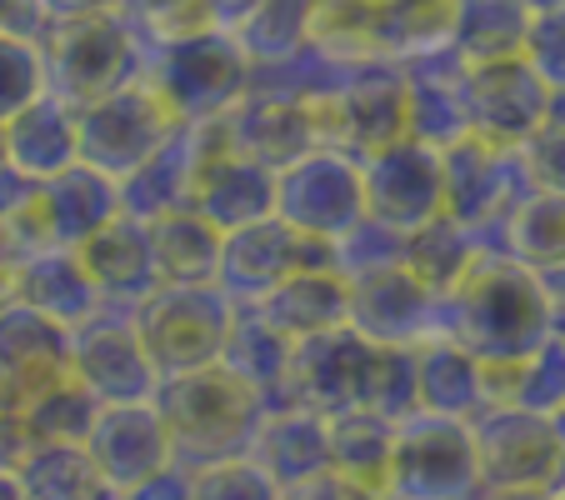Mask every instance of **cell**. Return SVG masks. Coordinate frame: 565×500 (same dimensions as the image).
Instances as JSON below:
<instances>
[{
  "instance_id": "obj_5",
  "label": "cell",
  "mask_w": 565,
  "mask_h": 500,
  "mask_svg": "<svg viewBox=\"0 0 565 500\" xmlns=\"http://www.w3.org/2000/svg\"><path fill=\"white\" fill-rule=\"evenodd\" d=\"M235 310L241 306L221 286H156L130 310V326H136L156 375L166 381V375H185L221 361Z\"/></svg>"
},
{
  "instance_id": "obj_15",
  "label": "cell",
  "mask_w": 565,
  "mask_h": 500,
  "mask_svg": "<svg viewBox=\"0 0 565 500\" xmlns=\"http://www.w3.org/2000/svg\"><path fill=\"white\" fill-rule=\"evenodd\" d=\"M361 201L365 221L385 225L395 235H411L416 225L436 221L446 205V181H440V150L420 140H395L361 160Z\"/></svg>"
},
{
  "instance_id": "obj_33",
  "label": "cell",
  "mask_w": 565,
  "mask_h": 500,
  "mask_svg": "<svg viewBox=\"0 0 565 500\" xmlns=\"http://www.w3.org/2000/svg\"><path fill=\"white\" fill-rule=\"evenodd\" d=\"M395 426L371 411L326 415V466L385 496V470H391Z\"/></svg>"
},
{
  "instance_id": "obj_30",
  "label": "cell",
  "mask_w": 565,
  "mask_h": 500,
  "mask_svg": "<svg viewBox=\"0 0 565 500\" xmlns=\"http://www.w3.org/2000/svg\"><path fill=\"white\" fill-rule=\"evenodd\" d=\"M416 401L430 415H470L486 405V385H480V361L470 351H460L450 336H426L416 341Z\"/></svg>"
},
{
  "instance_id": "obj_29",
  "label": "cell",
  "mask_w": 565,
  "mask_h": 500,
  "mask_svg": "<svg viewBox=\"0 0 565 500\" xmlns=\"http://www.w3.org/2000/svg\"><path fill=\"white\" fill-rule=\"evenodd\" d=\"M486 405H515L531 415H565V341H541L531 355L505 365H480Z\"/></svg>"
},
{
  "instance_id": "obj_32",
  "label": "cell",
  "mask_w": 565,
  "mask_h": 500,
  "mask_svg": "<svg viewBox=\"0 0 565 500\" xmlns=\"http://www.w3.org/2000/svg\"><path fill=\"white\" fill-rule=\"evenodd\" d=\"M531 11L525 0H450V51L466 65L521 55Z\"/></svg>"
},
{
  "instance_id": "obj_20",
  "label": "cell",
  "mask_w": 565,
  "mask_h": 500,
  "mask_svg": "<svg viewBox=\"0 0 565 500\" xmlns=\"http://www.w3.org/2000/svg\"><path fill=\"white\" fill-rule=\"evenodd\" d=\"M86 456L116 496L136 490L140 480L160 476V470L171 466V446H166V426H160L156 405L150 401L100 405L96 421H90V436H86Z\"/></svg>"
},
{
  "instance_id": "obj_11",
  "label": "cell",
  "mask_w": 565,
  "mask_h": 500,
  "mask_svg": "<svg viewBox=\"0 0 565 500\" xmlns=\"http://www.w3.org/2000/svg\"><path fill=\"white\" fill-rule=\"evenodd\" d=\"M440 181H446L440 215L476 231L486 245H495V231L511 215V205L531 191L521 150L491 146V140H480V136H460L440 150Z\"/></svg>"
},
{
  "instance_id": "obj_48",
  "label": "cell",
  "mask_w": 565,
  "mask_h": 500,
  "mask_svg": "<svg viewBox=\"0 0 565 500\" xmlns=\"http://www.w3.org/2000/svg\"><path fill=\"white\" fill-rule=\"evenodd\" d=\"M256 6H260V0H201L205 25H215V31H235V25L256 11Z\"/></svg>"
},
{
  "instance_id": "obj_3",
  "label": "cell",
  "mask_w": 565,
  "mask_h": 500,
  "mask_svg": "<svg viewBox=\"0 0 565 500\" xmlns=\"http://www.w3.org/2000/svg\"><path fill=\"white\" fill-rule=\"evenodd\" d=\"M140 81L166 100V110L181 126H201V120L225 116L235 100L246 96L250 61L235 45L231 31L201 25V31H185V35L146 41V71H140Z\"/></svg>"
},
{
  "instance_id": "obj_18",
  "label": "cell",
  "mask_w": 565,
  "mask_h": 500,
  "mask_svg": "<svg viewBox=\"0 0 565 500\" xmlns=\"http://www.w3.org/2000/svg\"><path fill=\"white\" fill-rule=\"evenodd\" d=\"M71 381V326L6 300L0 306V405L21 411L51 385Z\"/></svg>"
},
{
  "instance_id": "obj_1",
  "label": "cell",
  "mask_w": 565,
  "mask_h": 500,
  "mask_svg": "<svg viewBox=\"0 0 565 500\" xmlns=\"http://www.w3.org/2000/svg\"><path fill=\"white\" fill-rule=\"evenodd\" d=\"M440 336L470 351L480 365H505L551 341V296L541 276L486 245L466 276L440 296Z\"/></svg>"
},
{
  "instance_id": "obj_41",
  "label": "cell",
  "mask_w": 565,
  "mask_h": 500,
  "mask_svg": "<svg viewBox=\"0 0 565 500\" xmlns=\"http://www.w3.org/2000/svg\"><path fill=\"white\" fill-rule=\"evenodd\" d=\"M191 500H280V486L250 456L191 470Z\"/></svg>"
},
{
  "instance_id": "obj_49",
  "label": "cell",
  "mask_w": 565,
  "mask_h": 500,
  "mask_svg": "<svg viewBox=\"0 0 565 500\" xmlns=\"http://www.w3.org/2000/svg\"><path fill=\"white\" fill-rule=\"evenodd\" d=\"M15 266H21V251H15V241L6 235V225H0V306H6L15 290Z\"/></svg>"
},
{
  "instance_id": "obj_53",
  "label": "cell",
  "mask_w": 565,
  "mask_h": 500,
  "mask_svg": "<svg viewBox=\"0 0 565 500\" xmlns=\"http://www.w3.org/2000/svg\"><path fill=\"white\" fill-rule=\"evenodd\" d=\"M561 500H565V490H561Z\"/></svg>"
},
{
  "instance_id": "obj_4",
  "label": "cell",
  "mask_w": 565,
  "mask_h": 500,
  "mask_svg": "<svg viewBox=\"0 0 565 500\" xmlns=\"http://www.w3.org/2000/svg\"><path fill=\"white\" fill-rule=\"evenodd\" d=\"M45 91L65 100L71 110L110 96V91L140 81L146 71V41L120 11L86 15L71 25H51L41 41Z\"/></svg>"
},
{
  "instance_id": "obj_45",
  "label": "cell",
  "mask_w": 565,
  "mask_h": 500,
  "mask_svg": "<svg viewBox=\"0 0 565 500\" xmlns=\"http://www.w3.org/2000/svg\"><path fill=\"white\" fill-rule=\"evenodd\" d=\"M280 500H385V496L326 466V470H316V476H300V480H290V486H280Z\"/></svg>"
},
{
  "instance_id": "obj_17",
  "label": "cell",
  "mask_w": 565,
  "mask_h": 500,
  "mask_svg": "<svg viewBox=\"0 0 565 500\" xmlns=\"http://www.w3.org/2000/svg\"><path fill=\"white\" fill-rule=\"evenodd\" d=\"M300 266H335L331 245L326 241H306L290 225H280L276 215L256 225H241L221 241V270H215V286L235 300V306H256L266 290H276L290 270Z\"/></svg>"
},
{
  "instance_id": "obj_51",
  "label": "cell",
  "mask_w": 565,
  "mask_h": 500,
  "mask_svg": "<svg viewBox=\"0 0 565 500\" xmlns=\"http://www.w3.org/2000/svg\"><path fill=\"white\" fill-rule=\"evenodd\" d=\"M486 500H561V496H541V490H480Z\"/></svg>"
},
{
  "instance_id": "obj_38",
  "label": "cell",
  "mask_w": 565,
  "mask_h": 500,
  "mask_svg": "<svg viewBox=\"0 0 565 500\" xmlns=\"http://www.w3.org/2000/svg\"><path fill=\"white\" fill-rule=\"evenodd\" d=\"M231 35L250 65L286 61L310 41V0H260Z\"/></svg>"
},
{
  "instance_id": "obj_7",
  "label": "cell",
  "mask_w": 565,
  "mask_h": 500,
  "mask_svg": "<svg viewBox=\"0 0 565 500\" xmlns=\"http://www.w3.org/2000/svg\"><path fill=\"white\" fill-rule=\"evenodd\" d=\"M175 130H181V120L166 110V100H160L146 81H130V86H120V91H110V96L75 110V160L120 185L126 175H136Z\"/></svg>"
},
{
  "instance_id": "obj_24",
  "label": "cell",
  "mask_w": 565,
  "mask_h": 500,
  "mask_svg": "<svg viewBox=\"0 0 565 500\" xmlns=\"http://www.w3.org/2000/svg\"><path fill=\"white\" fill-rule=\"evenodd\" d=\"M406 71V136L420 146L446 150L450 140L470 136L466 120V61L450 45L416 61H401Z\"/></svg>"
},
{
  "instance_id": "obj_6",
  "label": "cell",
  "mask_w": 565,
  "mask_h": 500,
  "mask_svg": "<svg viewBox=\"0 0 565 500\" xmlns=\"http://www.w3.org/2000/svg\"><path fill=\"white\" fill-rule=\"evenodd\" d=\"M466 426L480 490H541V496L565 490V436L551 415L480 405Z\"/></svg>"
},
{
  "instance_id": "obj_31",
  "label": "cell",
  "mask_w": 565,
  "mask_h": 500,
  "mask_svg": "<svg viewBox=\"0 0 565 500\" xmlns=\"http://www.w3.org/2000/svg\"><path fill=\"white\" fill-rule=\"evenodd\" d=\"M495 251L511 256L515 266L535 270V276L565 266V195L531 185L495 231Z\"/></svg>"
},
{
  "instance_id": "obj_39",
  "label": "cell",
  "mask_w": 565,
  "mask_h": 500,
  "mask_svg": "<svg viewBox=\"0 0 565 500\" xmlns=\"http://www.w3.org/2000/svg\"><path fill=\"white\" fill-rule=\"evenodd\" d=\"M96 411H100V405L90 401L81 385L61 381V385H51L45 395L25 401L15 415H21V426H25V436H31V446H86Z\"/></svg>"
},
{
  "instance_id": "obj_23",
  "label": "cell",
  "mask_w": 565,
  "mask_h": 500,
  "mask_svg": "<svg viewBox=\"0 0 565 500\" xmlns=\"http://www.w3.org/2000/svg\"><path fill=\"white\" fill-rule=\"evenodd\" d=\"M75 260H81L86 280L96 286L100 306L110 310H136L160 286L156 260H150L146 221H130V215H116L90 241L75 245Z\"/></svg>"
},
{
  "instance_id": "obj_26",
  "label": "cell",
  "mask_w": 565,
  "mask_h": 500,
  "mask_svg": "<svg viewBox=\"0 0 565 500\" xmlns=\"http://www.w3.org/2000/svg\"><path fill=\"white\" fill-rule=\"evenodd\" d=\"M0 146L25 181H51L75 166V110L45 91L41 100H31L0 126Z\"/></svg>"
},
{
  "instance_id": "obj_52",
  "label": "cell",
  "mask_w": 565,
  "mask_h": 500,
  "mask_svg": "<svg viewBox=\"0 0 565 500\" xmlns=\"http://www.w3.org/2000/svg\"><path fill=\"white\" fill-rule=\"evenodd\" d=\"M555 426H561V436H565V415H555Z\"/></svg>"
},
{
  "instance_id": "obj_13",
  "label": "cell",
  "mask_w": 565,
  "mask_h": 500,
  "mask_svg": "<svg viewBox=\"0 0 565 500\" xmlns=\"http://www.w3.org/2000/svg\"><path fill=\"white\" fill-rule=\"evenodd\" d=\"M371 351L375 345L361 341L351 326L290 341L276 405H296V411H310V415L361 411L365 375H371Z\"/></svg>"
},
{
  "instance_id": "obj_46",
  "label": "cell",
  "mask_w": 565,
  "mask_h": 500,
  "mask_svg": "<svg viewBox=\"0 0 565 500\" xmlns=\"http://www.w3.org/2000/svg\"><path fill=\"white\" fill-rule=\"evenodd\" d=\"M25 456H31V436H25L21 415L0 405V470H11V476H15Z\"/></svg>"
},
{
  "instance_id": "obj_42",
  "label": "cell",
  "mask_w": 565,
  "mask_h": 500,
  "mask_svg": "<svg viewBox=\"0 0 565 500\" xmlns=\"http://www.w3.org/2000/svg\"><path fill=\"white\" fill-rule=\"evenodd\" d=\"M116 11L140 31V41H166V35L201 31V0H116Z\"/></svg>"
},
{
  "instance_id": "obj_40",
  "label": "cell",
  "mask_w": 565,
  "mask_h": 500,
  "mask_svg": "<svg viewBox=\"0 0 565 500\" xmlns=\"http://www.w3.org/2000/svg\"><path fill=\"white\" fill-rule=\"evenodd\" d=\"M41 96H45L41 45L0 31V126H6L15 110L31 106V100H41Z\"/></svg>"
},
{
  "instance_id": "obj_16",
  "label": "cell",
  "mask_w": 565,
  "mask_h": 500,
  "mask_svg": "<svg viewBox=\"0 0 565 500\" xmlns=\"http://www.w3.org/2000/svg\"><path fill=\"white\" fill-rule=\"evenodd\" d=\"M551 86L531 71L525 55H505V61H480L466 65V120L470 136L491 140V146L521 150L535 130L551 120Z\"/></svg>"
},
{
  "instance_id": "obj_36",
  "label": "cell",
  "mask_w": 565,
  "mask_h": 500,
  "mask_svg": "<svg viewBox=\"0 0 565 500\" xmlns=\"http://www.w3.org/2000/svg\"><path fill=\"white\" fill-rule=\"evenodd\" d=\"M286 355H290V341L280 336V330H270L250 306L235 310V326H231V336H225L221 365L231 375H241L250 391L266 395V405H276V395H280Z\"/></svg>"
},
{
  "instance_id": "obj_8",
  "label": "cell",
  "mask_w": 565,
  "mask_h": 500,
  "mask_svg": "<svg viewBox=\"0 0 565 500\" xmlns=\"http://www.w3.org/2000/svg\"><path fill=\"white\" fill-rule=\"evenodd\" d=\"M310 110H316L320 150L365 160L371 150L406 140V71L395 61H355L345 65L341 86Z\"/></svg>"
},
{
  "instance_id": "obj_27",
  "label": "cell",
  "mask_w": 565,
  "mask_h": 500,
  "mask_svg": "<svg viewBox=\"0 0 565 500\" xmlns=\"http://www.w3.org/2000/svg\"><path fill=\"white\" fill-rule=\"evenodd\" d=\"M11 300H21V306L41 310V316L61 320V326H71V330L86 326L100 310V296L86 280L75 251H35V256H21Z\"/></svg>"
},
{
  "instance_id": "obj_19",
  "label": "cell",
  "mask_w": 565,
  "mask_h": 500,
  "mask_svg": "<svg viewBox=\"0 0 565 500\" xmlns=\"http://www.w3.org/2000/svg\"><path fill=\"white\" fill-rule=\"evenodd\" d=\"M440 296H430L406 266H385L351 280V316L345 326L371 345H416L436 336Z\"/></svg>"
},
{
  "instance_id": "obj_34",
  "label": "cell",
  "mask_w": 565,
  "mask_h": 500,
  "mask_svg": "<svg viewBox=\"0 0 565 500\" xmlns=\"http://www.w3.org/2000/svg\"><path fill=\"white\" fill-rule=\"evenodd\" d=\"M480 251H486V241H480L476 231H466V225L450 221V215H436V221L416 225V231L406 235L401 266H406L430 296H446V290L466 276V266Z\"/></svg>"
},
{
  "instance_id": "obj_9",
  "label": "cell",
  "mask_w": 565,
  "mask_h": 500,
  "mask_svg": "<svg viewBox=\"0 0 565 500\" xmlns=\"http://www.w3.org/2000/svg\"><path fill=\"white\" fill-rule=\"evenodd\" d=\"M476 490V446L466 421L430 411L395 421L385 500H470Z\"/></svg>"
},
{
  "instance_id": "obj_2",
  "label": "cell",
  "mask_w": 565,
  "mask_h": 500,
  "mask_svg": "<svg viewBox=\"0 0 565 500\" xmlns=\"http://www.w3.org/2000/svg\"><path fill=\"white\" fill-rule=\"evenodd\" d=\"M150 405H156L160 426H166L171 466L181 470H205V466H221V460L246 456L270 411L266 395L250 391L221 361L185 375H166L156 385V395H150Z\"/></svg>"
},
{
  "instance_id": "obj_21",
  "label": "cell",
  "mask_w": 565,
  "mask_h": 500,
  "mask_svg": "<svg viewBox=\"0 0 565 500\" xmlns=\"http://www.w3.org/2000/svg\"><path fill=\"white\" fill-rule=\"evenodd\" d=\"M221 140L231 156L256 160L266 171H286L290 160L320 150L316 110L306 100H276V96H241L225 116H215Z\"/></svg>"
},
{
  "instance_id": "obj_47",
  "label": "cell",
  "mask_w": 565,
  "mask_h": 500,
  "mask_svg": "<svg viewBox=\"0 0 565 500\" xmlns=\"http://www.w3.org/2000/svg\"><path fill=\"white\" fill-rule=\"evenodd\" d=\"M45 15V25H71V21H86V15H106L116 11V0H35Z\"/></svg>"
},
{
  "instance_id": "obj_25",
  "label": "cell",
  "mask_w": 565,
  "mask_h": 500,
  "mask_svg": "<svg viewBox=\"0 0 565 500\" xmlns=\"http://www.w3.org/2000/svg\"><path fill=\"white\" fill-rule=\"evenodd\" d=\"M250 310L270 330H280L286 341H306V336L345 326V316H351V280L335 266H300L276 290H266Z\"/></svg>"
},
{
  "instance_id": "obj_43",
  "label": "cell",
  "mask_w": 565,
  "mask_h": 500,
  "mask_svg": "<svg viewBox=\"0 0 565 500\" xmlns=\"http://www.w3.org/2000/svg\"><path fill=\"white\" fill-rule=\"evenodd\" d=\"M521 55L531 61V71L541 75L545 86H551V96H565V6L531 15Z\"/></svg>"
},
{
  "instance_id": "obj_12",
  "label": "cell",
  "mask_w": 565,
  "mask_h": 500,
  "mask_svg": "<svg viewBox=\"0 0 565 500\" xmlns=\"http://www.w3.org/2000/svg\"><path fill=\"white\" fill-rule=\"evenodd\" d=\"M116 215H120V185L75 160L71 171L35 185L31 205L6 225V235L15 241L21 256H35V251H75V245L90 241Z\"/></svg>"
},
{
  "instance_id": "obj_50",
  "label": "cell",
  "mask_w": 565,
  "mask_h": 500,
  "mask_svg": "<svg viewBox=\"0 0 565 500\" xmlns=\"http://www.w3.org/2000/svg\"><path fill=\"white\" fill-rule=\"evenodd\" d=\"M541 286H545V296H551V306H555V310H565V266L545 270Z\"/></svg>"
},
{
  "instance_id": "obj_35",
  "label": "cell",
  "mask_w": 565,
  "mask_h": 500,
  "mask_svg": "<svg viewBox=\"0 0 565 500\" xmlns=\"http://www.w3.org/2000/svg\"><path fill=\"white\" fill-rule=\"evenodd\" d=\"M15 480L25 500H120L90 466L86 446H31Z\"/></svg>"
},
{
  "instance_id": "obj_10",
  "label": "cell",
  "mask_w": 565,
  "mask_h": 500,
  "mask_svg": "<svg viewBox=\"0 0 565 500\" xmlns=\"http://www.w3.org/2000/svg\"><path fill=\"white\" fill-rule=\"evenodd\" d=\"M280 225H290L306 241L335 245L345 231L365 221L361 201V160L341 156V150H310V156L290 160L286 171H276V205H270Z\"/></svg>"
},
{
  "instance_id": "obj_22",
  "label": "cell",
  "mask_w": 565,
  "mask_h": 500,
  "mask_svg": "<svg viewBox=\"0 0 565 500\" xmlns=\"http://www.w3.org/2000/svg\"><path fill=\"white\" fill-rule=\"evenodd\" d=\"M211 130H215V146L201 160V171H195L191 211L205 215L221 235H231L241 225H256L270 215V205H276V171L256 166V160L231 156L215 120H211Z\"/></svg>"
},
{
  "instance_id": "obj_44",
  "label": "cell",
  "mask_w": 565,
  "mask_h": 500,
  "mask_svg": "<svg viewBox=\"0 0 565 500\" xmlns=\"http://www.w3.org/2000/svg\"><path fill=\"white\" fill-rule=\"evenodd\" d=\"M521 166H525V175H531L535 191L565 195V110H551V120L525 140Z\"/></svg>"
},
{
  "instance_id": "obj_37",
  "label": "cell",
  "mask_w": 565,
  "mask_h": 500,
  "mask_svg": "<svg viewBox=\"0 0 565 500\" xmlns=\"http://www.w3.org/2000/svg\"><path fill=\"white\" fill-rule=\"evenodd\" d=\"M450 45V0H381V61H416Z\"/></svg>"
},
{
  "instance_id": "obj_28",
  "label": "cell",
  "mask_w": 565,
  "mask_h": 500,
  "mask_svg": "<svg viewBox=\"0 0 565 500\" xmlns=\"http://www.w3.org/2000/svg\"><path fill=\"white\" fill-rule=\"evenodd\" d=\"M150 235V260H156L160 286H215V270H221V241L205 215L185 211H166L156 221H146Z\"/></svg>"
},
{
  "instance_id": "obj_14",
  "label": "cell",
  "mask_w": 565,
  "mask_h": 500,
  "mask_svg": "<svg viewBox=\"0 0 565 500\" xmlns=\"http://www.w3.org/2000/svg\"><path fill=\"white\" fill-rule=\"evenodd\" d=\"M71 381L96 405H136L156 395L160 375L130 326V310L100 306L86 326L71 330Z\"/></svg>"
}]
</instances>
